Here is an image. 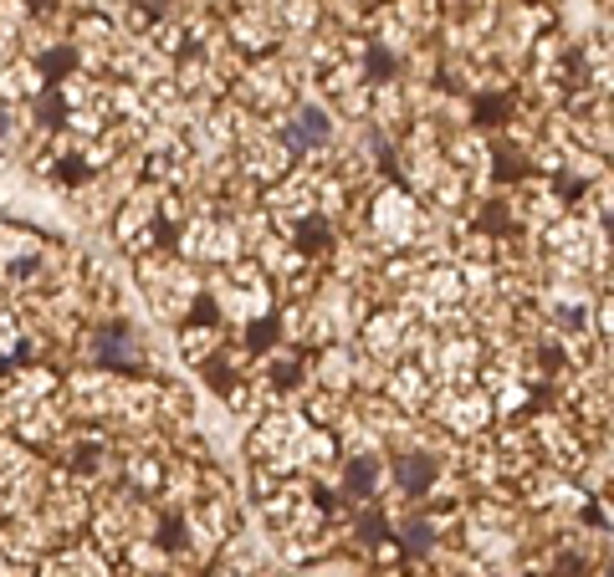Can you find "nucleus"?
<instances>
[{"label": "nucleus", "instance_id": "1", "mask_svg": "<svg viewBox=\"0 0 614 577\" xmlns=\"http://www.w3.org/2000/svg\"><path fill=\"white\" fill-rule=\"evenodd\" d=\"M425 475H431V465H425V460H400V480H405L410 490L425 486Z\"/></svg>", "mask_w": 614, "mask_h": 577}]
</instances>
